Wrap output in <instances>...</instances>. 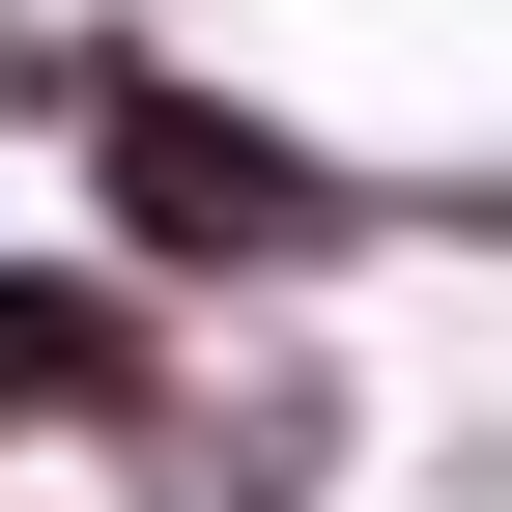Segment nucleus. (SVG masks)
I'll use <instances>...</instances> for the list:
<instances>
[{
	"instance_id": "obj_2",
	"label": "nucleus",
	"mask_w": 512,
	"mask_h": 512,
	"mask_svg": "<svg viewBox=\"0 0 512 512\" xmlns=\"http://www.w3.org/2000/svg\"><path fill=\"white\" fill-rule=\"evenodd\" d=\"M114 399H143V285L0 256V427H114Z\"/></svg>"
},
{
	"instance_id": "obj_1",
	"label": "nucleus",
	"mask_w": 512,
	"mask_h": 512,
	"mask_svg": "<svg viewBox=\"0 0 512 512\" xmlns=\"http://www.w3.org/2000/svg\"><path fill=\"white\" fill-rule=\"evenodd\" d=\"M86 143H114V228H143V256H228V285H256V256H342V171L256 143L228 86H114Z\"/></svg>"
}]
</instances>
